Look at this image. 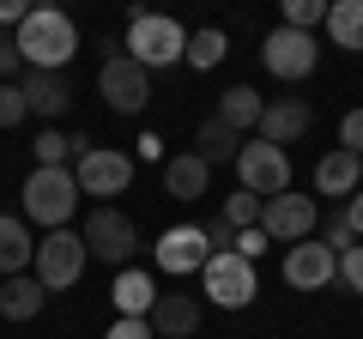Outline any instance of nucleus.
<instances>
[{
    "instance_id": "f257e3e1",
    "label": "nucleus",
    "mask_w": 363,
    "mask_h": 339,
    "mask_svg": "<svg viewBox=\"0 0 363 339\" xmlns=\"http://www.w3.org/2000/svg\"><path fill=\"white\" fill-rule=\"evenodd\" d=\"M13 43H18L25 73H67V61L79 55V25L61 6H30L25 25L13 30Z\"/></svg>"
},
{
    "instance_id": "f03ea898",
    "label": "nucleus",
    "mask_w": 363,
    "mask_h": 339,
    "mask_svg": "<svg viewBox=\"0 0 363 339\" xmlns=\"http://www.w3.org/2000/svg\"><path fill=\"white\" fill-rule=\"evenodd\" d=\"M121 55H128L140 73H152V67H176L182 55H188V30H182L176 18H164V13H140V6H133Z\"/></svg>"
},
{
    "instance_id": "7ed1b4c3",
    "label": "nucleus",
    "mask_w": 363,
    "mask_h": 339,
    "mask_svg": "<svg viewBox=\"0 0 363 339\" xmlns=\"http://www.w3.org/2000/svg\"><path fill=\"white\" fill-rule=\"evenodd\" d=\"M79 243H85L91 261L128 267V261H133V248H140V230H133V218H128L121 206H91L85 224H79Z\"/></svg>"
},
{
    "instance_id": "20e7f679",
    "label": "nucleus",
    "mask_w": 363,
    "mask_h": 339,
    "mask_svg": "<svg viewBox=\"0 0 363 339\" xmlns=\"http://www.w3.org/2000/svg\"><path fill=\"white\" fill-rule=\"evenodd\" d=\"M73 212H79L73 170H30V176H25V218L49 224V230H67Z\"/></svg>"
},
{
    "instance_id": "39448f33",
    "label": "nucleus",
    "mask_w": 363,
    "mask_h": 339,
    "mask_svg": "<svg viewBox=\"0 0 363 339\" xmlns=\"http://www.w3.org/2000/svg\"><path fill=\"white\" fill-rule=\"evenodd\" d=\"M85 243H79V230H49L37 243V255H30V279H37L43 291H73L79 273H85Z\"/></svg>"
},
{
    "instance_id": "423d86ee",
    "label": "nucleus",
    "mask_w": 363,
    "mask_h": 339,
    "mask_svg": "<svg viewBox=\"0 0 363 339\" xmlns=\"http://www.w3.org/2000/svg\"><path fill=\"white\" fill-rule=\"evenodd\" d=\"M236 182L255 200L285 194L291 188V157L279 152V145H267V140H242V152H236Z\"/></svg>"
},
{
    "instance_id": "0eeeda50",
    "label": "nucleus",
    "mask_w": 363,
    "mask_h": 339,
    "mask_svg": "<svg viewBox=\"0 0 363 339\" xmlns=\"http://www.w3.org/2000/svg\"><path fill=\"white\" fill-rule=\"evenodd\" d=\"M206 297L218 303V309H248L255 303V291H260V273H255V261H242V255H206Z\"/></svg>"
},
{
    "instance_id": "6e6552de",
    "label": "nucleus",
    "mask_w": 363,
    "mask_h": 339,
    "mask_svg": "<svg viewBox=\"0 0 363 339\" xmlns=\"http://www.w3.org/2000/svg\"><path fill=\"white\" fill-rule=\"evenodd\" d=\"M73 182H79V194H97V200L109 206V194H128L133 157H128V152H109V145H91V152H79Z\"/></svg>"
},
{
    "instance_id": "1a4fd4ad",
    "label": "nucleus",
    "mask_w": 363,
    "mask_h": 339,
    "mask_svg": "<svg viewBox=\"0 0 363 339\" xmlns=\"http://www.w3.org/2000/svg\"><path fill=\"white\" fill-rule=\"evenodd\" d=\"M315 224H321V212H315L309 194H272L260 200V230H267V243H309Z\"/></svg>"
},
{
    "instance_id": "9d476101",
    "label": "nucleus",
    "mask_w": 363,
    "mask_h": 339,
    "mask_svg": "<svg viewBox=\"0 0 363 339\" xmlns=\"http://www.w3.org/2000/svg\"><path fill=\"white\" fill-rule=\"evenodd\" d=\"M97 91H104V104L116 109V116H140V109L152 104V73H140L128 55H109V61L97 67Z\"/></svg>"
},
{
    "instance_id": "9b49d317",
    "label": "nucleus",
    "mask_w": 363,
    "mask_h": 339,
    "mask_svg": "<svg viewBox=\"0 0 363 339\" xmlns=\"http://www.w3.org/2000/svg\"><path fill=\"white\" fill-rule=\"evenodd\" d=\"M260 61H267V73H272V79H309V73H315V61H321V49H315L309 30L279 25V30H267V43H260Z\"/></svg>"
},
{
    "instance_id": "f8f14e48",
    "label": "nucleus",
    "mask_w": 363,
    "mask_h": 339,
    "mask_svg": "<svg viewBox=\"0 0 363 339\" xmlns=\"http://www.w3.org/2000/svg\"><path fill=\"white\" fill-rule=\"evenodd\" d=\"M309 121H315V109L303 104V97H272V104H260L255 140H267V145H279V152H285L291 140H303V133H309Z\"/></svg>"
},
{
    "instance_id": "ddd939ff",
    "label": "nucleus",
    "mask_w": 363,
    "mask_h": 339,
    "mask_svg": "<svg viewBox=\"0 0 363 339\" xmlns=\"http://www.w3.org/2000/svg\"><path fill=\"white\" fill-rule=\"evenodd\" d=\"M206 230H200V224H169L164 236H157V267H164V273H200V267H206Z\"/></svg>"
},
{
    "instance_id": "4468645a",
    "label": "nucleus",
    "mask_w": 363,
    "mask_h": 339,
    "mask_svg": "<svg viewBox=\"0 0 363 339\" xmlns=\"http://www.w3.org/2000/svg\"><path fill=\"white\" fill-rule=\"evenodd\" d=\"M339 279V255L327 243H291V255H285V285H297V291H321V285H333Z\"/></svg>"
},
{
    "instance_id": "2eb2a0df",
    "label": "nucleus",
    "mask_w": 363,
    "mask_h": 339,
    "mask_svg": "<svg viewBox=\"0 0 363 339\" xmlns=\"http://www.w3.org/2000/svg\"><path fill=\"white\" fill-rule=\"evenodd\" d=\"M164 194H169V200H206V194H212V164H206L200 152L164 157Z\"/></svg>"
},
{
    "instance_id": "dca6fc26",
    "label": "nucleus",
    "mask_w": 363,
    "mask_h": 339,
    "mask_svg": "<svg viewBox=\"0 0 363 339\" xmlns=\"http://www.w3.org/2000/svg\"><path fill=\"white\" fill-rule=\"evenodd\" d=\"M18 91H25V109L43 121L67 116V104H73V85H67V73H25L18 79Z\"/></svg>"
},
{
    "instance_id": "f3484780",
    "label": "nucleus",
    "mask_w": 363,
    "mask_h": 339,
    "mask_svg": "<svg viewBox=\"0 0 363 339\" xmlns=\"http://www.w3.org/2000/svg\"><path fill=\"white\" fill-rule=\"evenodd\" d=\"M152 333L157 339H194V327H200V303L188 297V291H169V297H157L152 303Z\"/></svg>"
},
{
    "instance_id": "a211bd4d",
    "label": "nucleus",
    "mask_w": 363,
    "mask_h": 339,
    "mask_svg": "<svg viewBox=\"0 0 363 339\" xmlns=\"http://www.w3.org/2000/svg\"><path fill=\"white\" fill-rule=\"evenodd\" d=\"M363 188V157H351V152H327L321 164H315V194H333V200H351Z\"/></svg>"
},
{
    "instance_id": "6ab92c4d",
    "label": "nucleus",
    "mask_w": 363,
    "mask_h": 339,
    "mask_svg": "<svg viewBox=\"0 0 363 339\" xmlns=\"http://www.w3.org/2000/svg\"><path fill=\"white\" fill-rule=\"evenodd\" d=\"M109 291H116V309L133 315V321H145V315H152V303H157V279L140 273V267H121Z\"/></svg>"
},
{
    "instance_id": "aec40b11",
    "label": "nucleus",
    "mask_w": 363,
    "mask_h": 339,
    "mask_svg": "<svg viewBox=\"0 0 363 339\" xmlns=\"http://www.w3.org/2000/svg\"><path fill=\"white\" fill-rule=\"evenodd\" d=\"M43 303H49V291H43L30 273H13L6 285H0V315H6V321H37Z\"/></svg>"
},
{
    "instance_id": "412c9836",
    "label": "nucleus",
    "mask_w": 363,
    "mask_h": 339,
    "mask_svg": "<svg viewBox=\"0 0 363 339\" xmlns=\"http://www.w3.org/2000/svg\"><path fill=\"white\" fill-rule=\"evenodd\" d=\"M327 37H333V49H351L363 55V0H327Z\"/></svg>"
},
{
    "instance_id": "4be33fe9",
    "label": "nucleus",
    "mask_w": 363,
    "mask_h": 339,
    "mask_svg": "<svg viewBox=\"0 0 363 339\" xmlns=\"http://www.w3.org/2000/svg\"><path fill=\"white\" fill-rule=\"evenodd\" d=\"M30 255H37V243H30V230L18 218H6V212H0V273L13 279V273H25L30 267Z\"/></svg>"
},
{
    "instance_id": "5701e85b",
    "label": "nucleus",
    "mask_w": 363,
    "mask_h": 339,
    "mask_svg": "<svg viewBox=\"0 0 363 339\" xmlns=\"http://www.w3.org/2000/svg\"><path fill=\"white\" fill-rule=\"evenodd\" d=\"M236 152H242V133H236V128H224L218 116L200 121V157H206L212 170H218V164H236Z\"/></svg>"
},
{
    "instance_id": "b1692460",
    "label": "nucleus",
    "mask_w": 363,
    "mask_h": 339,
    "mask_svg": "<svg viewBox=\"0 0 363 339\" xmlns=\"http://www.w3.org/2000/svg\"><path fill=\"white\" fill-rule=\"evenodd\" d=\"M218 121L224 128H236L248 140V128L260 121V97H255V85H230V91L218 97Z\"/></svg>"
},
{
    "instance_id": "393cba45",
    "label": "nucleus",
    "mask_w": 363,
    "mask_h": 339,
    "mask_svg": "<svg viewBox=\"0 0 363 339\" xmlns=\"http://www.w3.org/2000/svg\"><path fill=\"white\" fill-rule=\"evenodd\" d=\"M224 49H230V43H224V30H218V25H206V30H194V37H188V55H182V61L206 73V67H218V61H224Z\"/></svg>"
},
{
    "instance_id": "a878e982",
    "label": "nucleus",
    "mask_w": 363,
    "mask_h": 339,
    "mask_svg": "<svg viewBox=\"0 0 363 339\" xmlns=\"http://www.w3.org/2000/svg\"><path fill=\"white\" fill-rule=\"evenodd\" d=\"M67 157H79L73 140H61L55 128H43L37 133V170H67Z\"/></svg>"
},
{
    "instance_id": "bb28decb",
    "label": "nucleus",
    "mask_w": 363,
    "mask_h": 339,
    "mask_svg": "<svg viewBox=\"0 0 363 339\" xmlns=\"http://www.w3.org/2000/svg\"><path fill=\"white\" fill-rule=\"evenodd\" d=\"M224 224H230V230H255L260 224V200L255 194H224V212H218Z\"/></svg>"
},
{
    "instance_id": "cd10ccee",
    "label": "nucleus",
    "mask_w": 363,
    "mask_h": 339,
    "mask_svg": "<svg viewBox=\"0 0 363 339\" xmlns=\"http://www.w3.org/2000/svg\"><path fill=\"white\" fill-rule=\"evenodd\" d=\"M327 18V0H285V25L291 30H315Z\"/></svg>"
},
{
    "instance_id": "c85d7f7f",
    "label": "nucleus",
    "mask_w": 363,
    "mask_h": 339,
    "mask_svg": "<svg viewBox=\"0 0 363 339\" xmlns=\"http://www.w3.org/2000/svg\"><path fill=\"white\" fill-rule=\"evenodd\" d=\"M321 243L333 248V255H345L357 236H351V224H345V212H327V224H321Z\"/></svg>"
},
{
    "instance_id": "c756f323",
    "label": "nucleus",
    "mask_w": 363,
    "mask_h": 339,
    "mask_svg": "<svg viewBox=\"0 0 363 339\" xmlns=\"http://www.w3.org/2000/svg\"><path fill=\"white\" fill-rule=\"evenodd\" d=\"M30 109H25V91L18 85H0V128H18Z\"/></svg>"
},
{
    "instance_id": "7c9ffc66",
    "label": "nucleus",
    "mask_w": 363,
    "mask_h": 339,
    "mask_svg": "<svg viewBox=\"0 0 363 339\" xmlns=\"http://www.w3.org/2000/svg\"><path fill=\"white\" fill-rule=\"evenodd\" d=\"M339 152H351V157H363V109H351V116L339 121Z\"/></svg>"
},
{
    "instance_id": "2f4dec72",
    "label": "nucleus",
    "mask_w": 363,
    "mask_h": 339,
    "mask_svg": "<svg viewBox=\"0 0 363 339\" xmlns=\"http://www.w3.org/2000/svg\"><path fill=\"white\" fill-rule=\"evenodd\" d=\"M339 279H345V285L363 297V243H351L345 255H339Z\"/></svg>"
},
{
    "instance_id": "473e14b6",
    "label": "nucleus",
    "mask_w": 363,
    "mask_h": 339,
    "mask_svg": "<svg viewBox=\"0 0 363 339\" xmlns=\"http://www.w3.org/2000/svg\"><path fill=\"white\" fill-rule=\"evenodd\" d=\"M260 248H267V230H236V243H230V255H242V261H260Z\"/></svg>"
},
{
    "instance_id": "72a5a7b5",
    "label": "nucleus",
    "mask_w": 363,
    "mask_h": 339,
    "mask_svg": "<svg viewBox=\"0 0 363 339\" xmlns=\"http://www.w3.org/2000/svg\"><path fill=\"white\" fill-rule=\"evenodd\" d=\"M18 43H13V30H0V85H13V73H18Z\"/></svg>"
},
{
    "instance_id": "f704fd0d",
    "label": "nucleus",
    "mask_w": 363,
    "mask_h": 339,
    "mask_svg": "<svg viewBox=\"0 0 363 339\" xmlns=\"http://www.w3.org/2000/svg\"><path fill=\"white\" fill-rule=\"evenodd\" d=\"M104 339H157V333H152V321H133V315H121V321H109Z\"/></svg>"
},
{
    "instance_id": "c9c22d12",
    "label": "nucleus",
    "mask_w": 363,
    "mask_h": 339,
    "mask_svg": "<svg viewBox=\"0 0 363 339\" xmlns=\"http://www.w3.org/2000/svg\"><path fill=\"white\" fill-rule=\"evenodd\" d=\"M200 230H206V248H212V255H224V248L236 243V230H230V224H224V218H206V224H200Z\"/></svg>"
},
{
    "instance_id": "e433bc0d",
    "label": "nucleus",
    "mask_w": 363,
    "mask_h": 339,
    "mask_svg": "<svg viewBox=\"0 0 363 339\" xmlns=\"http://www.w3.org/2000/svg\"><path fill=\"white\" fill-rule=\"evenodd\" d=\"M339 212H345L351 236H363V188H357V194H351V200H345V206H339Z\"/></svg>"
},
{
    "instance_id": "4c0bfd02",
    "label": "nucleus",
    "mask_w": 363,
    "mask_h": 339,
    "mask_svg": "<svg viewBox=\"0 0 363 339\" xmlns=\"http://www.w3.org/2000/svg\"><path fill=\"white\" fill-rule=\"evenodd\" d=\"M140 157H152V164H157V157H164V140H157V133H140Z\"/></svg>"
}]
</instances>
